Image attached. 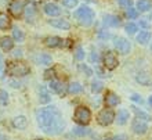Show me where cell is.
<instances>
[{"label": "cell", "instance_id": "6da1fadb", "mask_svg": "<svg viewBox=\"0 0 152 140\" xmlns=\"http://www.w3.org/2000/svg\"><path fill=\"white\" fill-rule=\"evenodd\" d=\"M36 121L39 128L47 135H60L65 128V121L60 110L54 105L40 108L36 111Z\"/></svg>", "mask_w": 152, "mask_h": 140}, {"label": "cell", "instance_id": "7a4b0ae2", "mask_svg": "<svg viewBox=\"0 0 152 140\" xmlns=\"http://www.w3.org/2000/svg\"><path fill=\"white\" fill-rule=\"evenodd\" d=\"M75 17L77 22L83 27H90V25L94 22V18H96V14L88 6H82L80 8H77L75 11Z\"/></svg>", "mask_w": 152, "mask_h": 140}, {"label": "cell", "instance_id": "3957f363", "mask_svg": "<svg viewBox=\"0 0 152 140\" xmlns=\"http://www.w3.org/2000/svg\"><path fill=\"white\" fill-rule=\"evenodd\" d=\"M6 71H7L8 75L14 76V78H21V76H25L29 74V67L25 63H8L7 67H6Z\"/></svg>", "mask_w": 152, "mask_h": 140}, {"label": "cell", "instance_id": "277c9868", "mask_svg": "<svg viewBox=\"0 0 152 140\" xmlns=\"http://www.w3.org/2000/svg\"><path fill=\"white\" fill-rule=\"evenodd\" d=\"M73 118L79 125H87L90 122V119H91V112L86 107H77Z\"/></svg>", "mask_w": 152, "mask_h": 140}, {"label": "cell", "instance_id": "5b68a950", "mask_svg": "<svg viewBox=\"0 0 152 140\" xmlns=\"http://www.w3.org/2000/svg\"><path fill=\"white\" fill-rule=\"evenodd\" d=\"M26 4H28V0H12L10 3L8 10L14 17H20L22 14V11L26 8Z\"/></svg>", "mask_w": 152, "mask_h": 140}, {"label": "cell", "instance_id": "8992f818", "mask_svg": "<svg viewBox=\"0 0 152 140\" xmlns=\"http://www.w3.org/2000/svg\"><path fill=\"white\" fill-rule=\"evenodd\" d=\"M98 119V124L102 125V126H107V125H111L115 119V114H113L112 110H102V111L98 114L97 116Z\"/></svg>", "mask_w": 152, "mask_h": 140}, {"label": "cell", "instance_id": "52a82bcc", "mask_svg": "<svg viewBox=\"0 0 152 140\" xmlns=\"http://www.w3.org/2000/svg\"><path fill=\"white\" fill-rule=\"evenodd\" d=\"M132 129H133V132L136 133V135H145L147 130H148V125H147L145 121L140 119V118H136V119L133 121Z\"/></svg>", "mask_w": 152, "mask_h": 140}, {"label": "cell", "instance_id": "ba28073f", "mask_svg": "<svg viewBox=\"0 0 152 140\" xmlns=\"http://www.w3.org/2000/svg\"><path fill=\"white\" fill-rule=\"evenodd\" d=\"M119 64V61H118V57L115 56V53L113 52H108L105 53L104 56V65L107 67L108 69H115Z\"/></svg>", "mask_w": 152, "mask_h": 140}, {"label": "cell", "instance_id": "9c48e42d", "mask_svg": "<svg viewBox=\"0 0 152 140\" xmlns=\"http://www.w3.org/2000/svg\"><path fill=\"white\" fill-rule=\"evenodd\" d=\"M115 47L116 50L119 53H122V54H127L129 52H130V42H129L127 39H124V38H118V39H115Z\"/></svg>", "mask_w": 152, "mask_h": 140}, {"label": "cell", "instance_id": "30bf717a", "mask_svg": "<svg viewBox=\"0 0 152 140\" xmlns=\"http://www.w3.org/2000/svg\"><path fill=\"white\" fill-rule=\"evenodd\" d=\"M50 89L53 92H56L57 94L60 96H64L66 93V88H65V83L64 82H60V80H51L50 82Z\"/></svg>", "mask_w": 152, "mask_h": 140}, {"label": "cell", "instance_id": "8fae6325", "mask_svg": "<svg viewBox=\"0 0 152 140\" xmlns=\"http://www.w3.org/2000/svg\"><path fill=\"white\" fill-rule=\"evenodd\" d=\"M44 13L50 17H57L61 14V8L54 3H47L44 6Z\"/></svg>", "mask_w": 152, "mask_h": 140}, {"label": "cell", "instance_id": "7c38bea8", "mask_svg": "<svg viewBox=\"0 0 152 140\" xmlns=\"http://www.w3.org/2000/svg\"><path fill=\"white\" fill-rule=\"evenodd\" d=\"M35 61L39 65H50L51 64V56L47 54V53H40L39 56H36Z\"/></svg>", "mask_w": 152, "mask_h": 140}, {"label": "cell", "instance_id": "4fadbf2b", "mask_svg": "<svg viewBox=\"0 0 152 140\" xmlns=\"http://www.w3.org/2000/svg\"><path fill=\"white\" fill-rule=\"evenodd\" d=\"M48 24L51 25V27H56V28L65 29V31L71 28V24L65 20H48Z\"/></svg>", "mask_w": 152, "mask_h": 140}, {"label": "cell", "instance_id": "5bb4252c", "mask_svg": "<svg viewBox=\"0 0 152 140\" xmlns=\"http://www.w3.org/2000/svg\"><path fill=\"white\" fill-rule=\"evenodd\" d=\"M12 125H14V128H17V129H25L28 126V119L22 115L15 116V118L12 119Z\"/></svg>", "mask_w": 152, "mask_h": 140}, {"label": "cell", "instance_id": "9a60e30c", "mask_svg": "<svg viewBox=\"0 0 152 140\" xmlns=\"http://www.w3.org/2000/svg\"><path fill=\"white\" fill-rule=\"evenodd\" d=\"M136 79L138 83L144 85V86H148V85L152 83V76L149 75V74H145V72H141V74H138V75L136 76Z\"/></svg>", "mask_w": 152, "mask_h": 140}, {"label": "cell", "instance_id": "2e32d148", "mask_svg": "<svg viewBox=\"0 0 152 140\" xmlns=\"http://www.w3.org/2000/svg\"><path fill=\"white\" fill-rule=\"evenodd\" d=\"M12 46H14V42H12L11 38H8V36H3V38L0 39V47L3 49L4 52L11 50Z\"/></svg>", "mask_w": 152, "mask_h": 140}, {"label": "cell", "instance_id": "e0dca14e", "mask_svg": "<svg viewBox=\"0 0 152 140\" xmlns=\"http://www.w3.org/2000/svg\"><path fill=\"white\" fill-rule=\"evenodd\" d=\"M46 46L48 47H60L62 46V39L58 38V36H50L46 39Z\"/></svg>", "mask_w": 152, "mask_h": 140}, {"label": "cell", "instance_id": "ac0fdd59", "mask_svg": "<svg viewBox=\"0 0 152 140\" xmlns=\"http://www.w3.org/2000/svg\"><path fill=\"white\" fill-rule=\"evenodd\" d=\"M105 103H107V105H109V107H115V105H118V103H119V97L116 96L115 93L109 92V93H107V96H105Z\"/></svg>", "mask_w": 152, "mask_h": 140}, {"label": "cell", "instance_id": "d6986e66", "mask_svg": "<svg viewBox=\"0 0 152 140\" xmlns=\"http://www.w3.org/2000/svg\"><path fill=\"white\" fill-rule=\"evenodd\" d=\"M104 24L105 25H109V27H119L120 25V20L119 17L116 15H105L104 17Z\"/></svg>", "mask_w": 152, "mask_h": 140}, {"label": "cell", "instance_id": "ffe728a7", "mask_svg": "<svg viewBox=\"0 0 152 140\" xmlns=\"http://www.w3.org/2000/svg\"><path fill=\"white\" fill-rule=\"evenodd\" d=\"M68 92L71 94H77V93H82L83 92V86L79 83V82H73L68 86Z\"/></svg>", "mask_w": 152, "mask_h": 140}, {"label": "cell", "instance_id": "44dd1931", "mask_svg": "<svg viewBox=\"0 0 152 140\" xmlns=\"http://www.w3.org/2000/svg\"><path fill=\"white\" fill-rule=\"evenodd\" d=\"M129 111L127 110H120L119 112H118V124L119 125H124L126 122H127L129 119Z\"/></svg>", "mask_w": 152, "mask_h": 140}, {"label": "cell", "instance_id": "7402d4cb", "mask_svg": "<svg viewBox=\"0 0 152 140\" xmlns=\"http://www.w3.org/2000/svg\"><path fill=\"white\" fill-rule=\"evenodd\" d=\"M149 39H151V33H149L148 31H142V32H140L137 35V42L141 44H145Z\"/></svg>", "mask_w": 152, "mask_h": 140}, {"label": "cell", "instance_id": "603a6c76", "mask_svg": "<svg viewBox=\"0 0 152 140\" xmlns=\"http://www.w3.org/2000/svg\"><path fill=\"white\" fill-rule=\"evenodd\" d=\"M149 8H151V1L149 0H137V10L148 11Z\"/></svg>", "mask_w": 152, "mask_h": 140}, {"label": "cell", "instance_id": "cb8c5ba5", "mask_svg": "<svg viewBox=\"0 0 152 140\" xmlns=\"http://www.w3.org/2000/svg\"><path fill=\"white\" fill-rule=\"evenodd\" d=\"M10 27V18L7 14L0 13V29H7Z\"/></svg>", "mask_w": 152, "mask_h": 140}, {"label": "cell", "instance_id": "d4e9b609", "mask_svg": "<svg viewBox=\"0 0 152 140\" xmlns=\"http://www.w3.org/2000/svg\"><path fill=\"white\" fill-rule=\"evenodd\" d=\"M12 38H14L17 42H24L25 35H24V32H22L20 28L14 27V28H12Z\"/></svg>", "mask_w": 152, "mask_h": 140}, {"label": "cell", "instance_id": "484cf974", "mask_svg": "<svg viewBox=\"0 0 152 140\" xmlns=\"http://www.w3.org/2000/svg\"><path fill=\"white\" fill-rule=\"evenodd\" d=\"M134 112H136L137 118H140V119L145 121V122H149V121H151V115H149V114H147V112L141 111V110H138V108H134Z\"/></svg>", "mask_w": 152, "mask_h": 140}, {"label": "cell", "instance_id": "4316f807", "mask_svg": "<svg viewBox=\"0 0 152 140\" xmlns=\"http://www.w3.org/2000/svg\"><path fill=\"white\" fill-rule=\"evenodd\" d=\"M88 133H90V129L84 128V125L83 126H77V128L73 129V135H76V136H86Z\"/></svg>", "mask_w": 152, "mask_h": 140}, {"label": "cell", "instance_id": "83f0119b", "mask_svg": "<svg viewBox=\"0 0 152 140\" xmlns=\"http://www.w3.org/2000/svg\"><path fill=\"white\" fill-rule=\"evenodd\" d=\"M102 88H104V85H102L101 80H94L91 83V92L93 93H100L101 90H102Z\"/></svg>", "mask_w": 152, "mask_h": 140}, {"label": "cell", "instance_id": "f1b7e54d", "mask_svg": "<svg viewBox=\"0 0 152 140\" xmlns=\"http://www.w3.org/2000/svg\"><path fill=\"white\" fill-rule=\"evenodd\" d=\"M40 103H48L50 101V96H48V93L46 92V89L44 88H40V97H39Z\"/></svg>", "mask_w": 152, "mask_h": 140}, {"label": "cell", "instance_id": "f546056e", "mask_svg": "<svg viewBox=\"0 0 152 140\" xmlns=\"http://www.w3.org/2000/svg\"><path fill=\"white\" fill-rule=\"evenodd\" d=\"M75 58L76 60H83L84 58V52H83V49L80 47V46H77V47L75 49Z\"/></svg>", "mask_w": 152, "mask_h": 140}, {"label": "cell", "instance_id": "4dcf8cb0", "mask_svg": "<svg viewBox=\"0 0 152 140\" xmlns=\"http://www.w3.org/2000/svg\"><path fill=\"white\" fill-rule=\"evenodd\" d=\"M137 31H138V28H137V25H136V24H127V25H126V32L130 33V35L136 33Z\"/></svg>", "mask_w": 152, "mask_h": 140}, {"label": "cell", "instance_id": "1f68e13d", "mask_svg": "<svg viewBox=\"0 0 152 140\" xmlns=\"http://www.w3.org/2000/svg\"><path fill=\"white\" fill-rule=\"evenodd\" d=\"M62 4L68 8H73L77 6V0H62Z\"/></svg>", "mask_w": 152, "mask_h": 140}, {"label": "cell", "instance_id": "d6a6232c", "mask_svg": "<svg viewBox=\"0 0 152 140\" xmlns=\"http://www.w3.org/2000/svg\"><path fill=\"white\" fill-rule=\"evenodd\" d=\"M7 101H8V94H7V92L0 89V103H1V104H7Z\"/></svg>", "mask_w": 152, "mask_h": 140}, {"label": "cell", "instance_id": "836d02e7", "mask_svg": "<svg viewBox=\"0 0 152 140\" xmlns=\"http://www.w3.org/2000/svg\"><path fill=\"white\" fill-rule=\"evenodd\" d=\"M126 14H127L129 18H136V17L138 15L137 10H136V8H133V7H129V8H127V11H126Z\"/></svg>", "mask_w": 152, "mask_h": 140}, {"label": "cell", "instance_id": "e575fe53", "mask_svg": "<svg viewBox=\"0 0 152 140\" xmlns=\"http://www.w3.org/2000/svg\"><path fill=\"white\" fill-rule=\"evenodd\" d=\"M33 14H35V7L31 4V6L26 7V18H28V21H29V18H32Z\"/></svg>", "mask_w": 152, "mask_h": 140}, {"label": "cell", "instance_id": "d590c367", "mask_svg": "<svg viewBox=\"0 0 152 140\" xmlns=\"http://www.w3.org/2000/svg\"><path fill=\"white\" fill-rule=\"evenodd\" d=\"M80 68H82V71H84V72H86V74H87V76L93 75V72H91V69L88 68L87 65H80Z\"/></svg>", "mask_w": 152, "mask_h": 140}, {"label": "cell", "instance_id": "8d00e7d4", "mask_svg": "<svg viewBox=\"0 0 152 140\" xmlns=\"http://www.w3.org/2000/svg\"><path fill=\"white\" fill-rule=\"evenodd\" d=\"M132 100L133 101H137V103H142V99H141L140 94H133V96H132Z\"/></svg>", "mask_w": 152, "mask_h": 140}, {"label": "cell", "instance_id": "74e56055", "mask_svg": "<svg viewBox=\"0 0 152 140\" xmlns=\"http://www.w3.org/2000/svg\"><path fill=\"white\" fill-rule=\"evenodd\" d=\"M12 56H14V57H18V58H21V57H22V50H21V49H17V50H14Z\"/></svg>", "mask_w": 152, "mask_h": 140}, {"label": "cell", "instance_id": "f35d334b", "mask_svg": "<svg viewBox=\"0 0 152 140\" xmlns=\"http://www.w3.org/2000/svg\"><path fill=\"white\" fill-rule=\"evenodd\" d=\"M119 3L123 7H130V0H119Z\"/></svg>", "mask_w": 152, "mask_h": 140}, {"label": "cell", "instance_id": "ab89813d", "mask_svg": "<svg viewBox=\"0 0 152 140\" xmlns=\"http://www.w3.org/2000/svg\"><path fill=\"white\" fill-rule=\"evenodd\" d=\"M3 72H4V64H3V58L0 56V78L3 76Z\"/></svg>", "mask_w": 152, "mask_h": 140}, {"label": "cell", "instance_id": "60d3db41", "mask_svg": "<svg viewBox=\"0 0 152 140\" xmlns=\"http://www.w3.org/2000/svg\"><path fill=\"white\" fill-rule=\"evenodd\" d=\"M91 61H98V54H94V53H93V56H91Z\"/></svg>", "mask_w": 152, "mask_h": 140}, {"label": "cell", "instance_id": "b9f144b4", "mask_svg": "<svg viewBox=\"0 0 152 140\" xmlns=\"http://www.w3.org/2000/svg\"><path fill=\"white\" fill-rule=\"evenodd\" d=\"M141 25H142V27H147V25H148V24H147L145 21H141Z\"/></svg>", "mask_w": 152, "mask_h": 140}, {"label": "cell", "instance_id": "7bdbcfd3", "mask_svg": "<svg viewBox=\"0 0 152 140\" xmlns=\"http://www.w3.org/2000/svg\"><path fill=\"white\" fill-rule=\"evenodd\" d=\"M148 103H149V105H151V107H152V96H151V97H149V100H148Z\"/></svg>", "mask_w": 152, "mask_h": 140}, {"label": "cell", "instance_id": "ee69618b", "mask_svg": "<svg viewBox=\"0 0 152 140\" xmlns=\"http://www.w3.org/2000/svg\"><path fill=\"white\" fill-rule=\"evenodd\" d=\"M0 140H6V136H3V135H0Z\"/></svg>", "mask_w": 152, "mask_h": 140}, {"label": "cell", "instance_id": "f6af8a7d", "mask_svg": "<svg viewBox=\"0 0 152 140\" xmlns=\"http://www.w3.org/2000/svg\"><path fill=\"white\" fill-rule=\"evenodd\" d=\"M151 50H152V43H151Z\"/></svg>", "mask_w": 152, "mask_h": 140}]
</instances>
